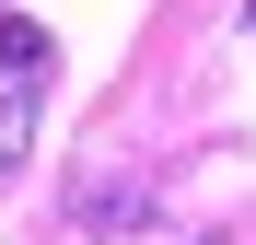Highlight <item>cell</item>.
I'll list each match as a JSON object with an SVG mask.
<instances>
[{
  "instance_id": "6da1fadb",
  "label": "cell",
  "mask_w": 256,
  "mask_h": 245,
  "mask_svg": "<svg viewBox=\"0 0 256 245\" xmlns=\"http://www.w3.org/2000/svg\"><path fill=\"white\" fill-rule=\"evenodd\" d=\"M47 35H35L24 12H0V163H24V140H35V94H47Z\"/></svg>"
}]
</instances>
